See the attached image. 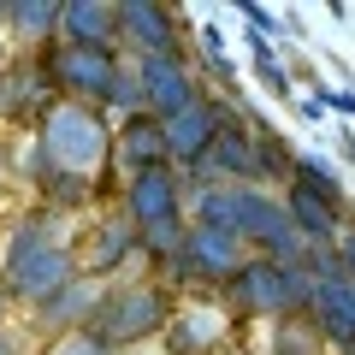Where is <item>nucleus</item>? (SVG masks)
<instances>
[{"instance_id":"obj_1","label":"nucleus","mask_w":355,"mask_h":355,"mask_svg":"<svg viewBox=\"0 0 355 355\" xmlns=\"http://www.w3.org/2000/svg\"><path fill=\"white\" fill-rule=\"evenodd\" d=\"M53 225H60L53 214L18 219L12 243H6V261H0V291L18 296V302H30V308L53 302L65 284L83 279V272H77V249H71Z\"/></svg>"},{"instance_id":"obj_2","label":"nucleus","mask_w":355,"mask_h":355,"mask_svg":"<svg viewBox=\"0 0 355 355\" xmlns=\"http://www.w3.org/2000/svg\"><path fill=\"white\" fill-rule=\"evenodd\" d=\"M36 142L53 172L83 178V184H95L113 160V130H107L101 107H83V101H53L36 125Z\"/></svg>"},{"instance_id":"obj_3","label":"nucleus","mask_w":355,"mask_h":355,"mask_svg":"<svg viewBox=\"0 0 355 355\" xmlns=\"http://www.w3.org/2000/svg\"><path fill=\"white\" fill-rule=\"evenodd\" d=\"M225 219H231V231L249 243V254L291 261V266L308 261V243H302V231L291 225L284 196H266L261 184H225Z\"/></svg>"},{"instance_id":"obj_4","label":"nucleus","mask_w":355,"mask_h":355,"mask_svg":"<svg viewBox=\"0 0 355 355\" xmlns=\"http://www.w3.org/2000/svg\"><path fill=\"white\" fill-rule=\"evenodd\" d=\"M231 302H237L243 314L291 320V314H308V302H314V279H308V266L249 254V261H243V272L231 279Z\"/></svg>"},{"instance_id":"obj_5","label":"nucleus","mask_w":355,"mask_h":355,"mask_svg":"<svg viewBox=\"0 0 355 355\" xmlns=\"http://www.w3.org/2000/svg\"><path fill=\"white\" fill-rule=\"evenodd\" d=\"M166 320H172V302H166L160 284H125V291H107L89 331L107 343V349H137V343L160 338Z\"/></svg>"},{"instance_id":"obj_6","label":"nucleus","mask_w":355,"mask_h":355,"mask_svg":"<svg viewBox=\"0 0 355 355\" xmlns=\"http://www.w3.org/2000/svg\"><path fill=\"white\" fill-rule=\"evenodd\" d=\"M243 261H249V243H243L231 225H190L172 272L190 279V284H231L243 272Z\"/></svg>"},{"instance_id":"obj_7","label":"nucleus","mask_w":355,"mask_h":355,"mask_svg":"<svg viewBox=\"0 0 355 355\" xmlns=\"http://www.w3.org/2000/svg\"><path fill=\"white\" fill-rule=\"evenodd\" d=\"M113 77H119V60L113 53H95V48H53V60H48V83L60 89V101L101 107Z\"/></svg>"},{"instance_id":"obj_8","label":"nucleus","mask_w":355,"mask_h":355,"mask_svg":"<svg viewBox=\"0 0 355 355\" xmlns=\"http://www.w3.org/2000/svg\"><path fill=\"white\" fill-rule=\"evenodd\" d=\"M137 77H142V107H148L154 119H178L190 113L196 101H202V89H196V71L178 53H148V60H137Z\"/></svg>"},{"instance_id":"obj_9","label":"nucleus","mask_w":355,"mask_h":355,"mask_svg":"<svg viewBox=\"0 0 355 355\" xmlns=\"http://www.w3.org/2000/svg\"><path fill=\"white\" fill-rule=\"evenodd\" d=\"M125 214H130V225L184 219V178H178V166H148V172H130V184H125Z\"/></svg>"},{"instance_id":"obj_10","label":"nucleus","mask_w":355,"mask_h":355,"mask_svg":"<svg viewBox=\"0 0 355 355\" xmlns=\"http://www.w3.org/2000/svg\"><path fill=\"white\" fill-rule=\"evenodd\" d=\"M231 338V314L214 302H178L166 320V355H214Z\"/></svg>"},{"instance_id":"obj_11","label":"nucleus","mask_w":355,"mask_h":355,"mask_svg":"<svg viewBox=\"0 0 355 355\" xmlns=\"http://www.w3.org/2000/svg\"><path fill=\"white\" fill-rule=\"evenodd\" d=\"M225 107H214V101H196L190 113H178V119H166V160H178V166H202L207 154H214V142H219V130H225Z\"/></svg>"},{"instance_id":"obj_12","label":"nucleus","mask_w":355,"mask_h":355,"mask_svg":"<svg viewBox=\"0 0 355 355\" xmlns=\"http://www.w3.org/2000/svg\"><path fill=\"white\" fill-rule=\"evenodd\" d=\"M119 42L137 48V60L148 53H178V12L160 0H125L119 6Z\"/></svg>"},{"instance_id":"obj_13","label":"nucleus","mask_w":355,"mask_h":355,"mask_svg":"<svg viewBox=\"0 0 355 355\" xmlns=\"http://www.w3.org/2000/svg\"><path fill=\"white\" fill-rule=\"evenodd\" d=\"M130 249H137V225H130V214H107L101 225H89V243L77 249V272L107 284L119 266L130 261Z\"/></svg>"},{"instance_id":"obj_14","label":"nucleus","mask_w":355,"mask_h":355,"mask_svg":"<svg viewBox=\"0 0 355 355\" xmlns=\"http://www.w3.org/2000/svg\"><path fill=\"white\" fill-rule=\"evenodd\" d=\"M113 42H119V6H107V0H65V12H60V48L113 53Z\"/></svg>"},{"instance_id":"obj_15","label":"nucleus","mask_w":355,"mask_h":355,"mask_svg":"<svg viewBox=\"0 0 355 355\" xmlns=\"http://www.w3.org/2000/svg\"><path fill=\"white\" fill-rule=\"evenodd\" d=\"M308 326H314L326 343H338V349H355V279L314 284V302H308Z\"/></svg>"},{"instance_id":"obj_16","label":"nucleus","mask_w":355,"mask_h":355,"mask_svg":"<svg viewBox=\"0 0 355 355\" xmlns=\"http://www.w3.org/2000/svg\"><path fill=\"white\" fill-rule=\"evenodd\" d=\"M113 148L125 160V172H148V166H172L166 160V125L154 113H130L125 125L113 130Z\"/></svg>"},{"instance_id":"obj_17","label":"nucleus","mask_w":355,"mask_h":355,"mask_svg":"<svg viewBox=\"0 0 355 355\" xmlns=\"http://www.w3.org/2000/svg\"><path fill=\"white\" fill-rule=\"evenodd\" d=\"M284 207H291V225L302 231L308 249H331V243L343 237V214L331 202H320L314 190H302V184H291L284 190Z\"/></svg>"},{"instance_id":"obj_18","label":"nucleus","mask_w":355,"mask_h":355,"mask_svg":"<svg viewBox=\"0 0 355 355\" xmlns=\"http://www.w3.org/2000/svg\"><path fill=\"white\" fill-rule=\"evenodd\" d=\"M101 296H107L101 279H77V284H65L53 302H42V326H53V338H60V331H83L89 320H95V308H101Z\"/></svg>"},{"instance_id":"obj_19","label":"nucleus","mask_w":355,"mask_h":355,"mask_svg":"<svg viewBox=\"0 0 355 355\" xmlns=\"http://www.w3.org/2000/svg\"><path fill=\"white\" fill-rule=\"evenodd\" d=\"M207 160H214L219 178H231V184H261V166H254V130L237 125V119H225V130H219V142H214Z\"/></svg>"},{"instance_id":"obj_20","label":"nucleus","mask_w":355,"mask_h":355,"mask_svg":"<svg viewBox=\"0 0 355 355\" xmlns=\"http://www.w3.org/2000/svg\"><path fill=\"white\" fill-rule=\"evenodd\" d=\"M60 12H65V0H6L0 24L24 42H53L60 36Z\"/></svg>"},{"instance_id":"obj_21","label":"nucleus","mask_w":355,"mask_h":355,"mask_svg":"<svg viewBox=\"0 0 355 355\" xmlns=\"http://www.w3.org/2000/svg\"><path fill=\"white\" fill-rule=\"evenodd\" d=\"M291 184L314 190L320 202H331V207L343 214V178H338V166H331V160H320V154H296V172H291Z\"/></svg>"},{"instance_id":"obj_22","label":"nucleus","mask_w":355,"mask_h":355,"mask_svg":"<svg viewBox=\"0 0 355 355\" xmlns=\"http://www.w3.org/2000/svg\"><path fill=\"white\" fill-rule=\"evenodd\" d=\"M184 237H190V219H160V225H137V249L148 254V261H178V249H184Z\"/></svg>"},{"instance_id":"obj_23","label":"nucleus","mask_w":355,"mask_h":355,"mask_svg":"<svg viewBox=\"0 0 355 355\" xmlns=\"http://www.w3.org/2000/svg\"><path fill=\"white\" fill-rule=\"evenodd\" d=\"M254 130V166H261V178L272 172V178H284L291 184V172H296V148L279 137V130H266V125H249Z\"/></svg>"},{"instance_id":"obj_24","label":"nucleus","mask_w":355,"mask_h":355,"mask_svg":"<svg viewBox=\"0 0 355 355\" xmlns=\"http://www.w3.org/2000/svg\"><path fill=\"white\" fill-rule=\"evenodd\" d=\"M101 107H113V113H148L142 107V77H137V65H119V77H113V89H107V101Z\"/></svg>"},{"instance_id":"obj_25","label":"nucleus","mask_w":355,"mask_h":355,"mask_svg":"<svg viewBox=\"0 0 355 355\" xmlns=\"http://www.w3.org/2000/svg\"><path fill=\"white\" fill-rule=\"evenodd\" d=\"M42 355H113V349H107V343H101L95 331L83 326V331H60V338H53Z\"/></svg>"},{"instance_id":"obj_26","label":"nucleus","mask_w":355,"mask_h":355,"mask_svg":"<svg viewBox=\"0 0 355 355\" xmlns=\"http://www.w3.org/2000/svg\"><path fill=\"white\" fill-rule=\"evenodd\" d=\"M254 77H261L272 95H291V71H284L279 60H272V48H254Z\"/></svg>"},{"instance_id":"obj_27","label":"nucleus","mask_w":355,"mask_h":355,"mask_svg":"<svg viewBox=\"0 0 355 355\" xmlns=\"http://www.w3.org/2000/svg\"><path fill=\"white\" fill-rule=\"evenodd\" d=\"M338 254H343V266H349V279H355V231H343V237H338Z\"/></svg>"},{"instance_id":"obj_28","label":"nucleus","mask_w":355,"mask_h":355,"mask_svg":"<svg viewBox=\"0 0 355 355\" xmlns=\"http://www.w3.org/2000/svg\"><path fill=\"white\" fill-rule=\"evenodd\" d=\"M326 107H338L343 119H355V95H349V89H343V95H326Z\"/></svg>"},{"instance_id":"obj_29","label":"nucleus","mask_w":355,"mask_h":355,"mask_svg":"<svg viewBox=\"0 0 355 355\" xmlns=\"http://www.w3.org/2000/svg\"><path fill=\"white\" fill-rule=\"evenodd\" d=\"M272 355H308V343L296 338V331H284V343H279V349H272Z\"/></svg>"},{"instance_id":"obj_30","label":"nucleus","mask_w":355,"mask_h":355,"mask_svg":"<svg viewBox=\"0 0 355 355\" xmlns=\"http://www.w3.org/2000/svg\"><path fill=\"white\" fill-rule=\"evenodd\" d=\"M113 355H160V349H148V343H137V349H113Z\"/></svg>"},{"instance_id":"obj_31","label":"nucleus","mask_w":355,"mask_h":355,"mask_svg":"<svg viewBox=\"0 0 355 355\" xmlns=\"http://www.w3.org/2000/svg\"><path fill=\"white\" fill-rule=\"evenodd\" d=\"M343 154H349V160H355V130H343Z\"/></svg>"},{"instance_id":"obj_32","label":"nucleus","mask_w":355,"mask_h":355,"mask_svg":"<svg viewBox=\"0 0 355 355\" xmlns=\"http://www.w3.org/2000/svg\"><path fill=\"white\" fill-rule=\"evenodd\" d=\"M0 184H6V154H0Z\"/></svg>"},{"instance_id":"obj_33","label":"nucleus","mask_w":355,"mask_h":355,"mask_svg":"<svg viewBox=\"0 0 355 355\" xmlns=\"http://www.w3.org/2000/svg\"><path fill=\"white\" fill-rule=\"evenodd\" d=\"M0 355H12V349H6V338H0Z\"/></svg>"},{"instance_id":"obj_34","label":"nucleus","mask_w":355,"mask_h":355,"mask_svg":"<svg viewBox=\"0 0 355 355\" xmlns=\"http://www.w3.org/2000/svg\"><path fill=\"white\" fill-rule=\"evenodd\" d=\"M0 308H6V291H0Z\"/></svg>"}]
</instances>
